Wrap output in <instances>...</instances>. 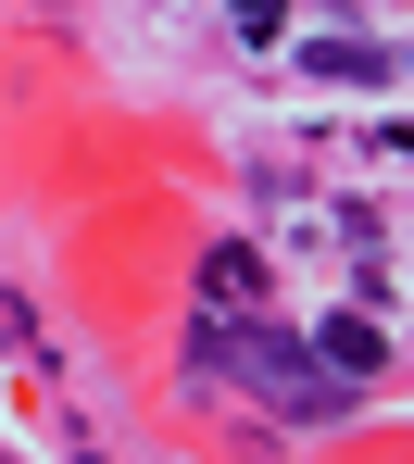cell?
Masks as SVG:
<instances>
[{
	"label": "cell",
	"instance_id": "obj_1",
	"mask_svg": "<svg viewBox=\"0 0 414 464\" xmlns=\"http://www.w3.org/2000/svg\"><path fill=\"white\" fill-rule=\"evenodd\" d=\"M239 377H251V389H289V414H351V401H364L339 364H302L276 326H264V339H239Z\"/></svg>",
	"mask_w": 414,
	"mask_h": 464
},
{
	"label": "cell",
	"instance_id": "obj_2",
	"mask_svg": "<svg viewBox=\"0 0 414 464\" xmlns=\"http://www.w3.org/2000/svg\"><path fill=\"white\" fill-rule=\"evenodd\" d=\"M327 364H339V377H377V326L339 314V326H327Z\"/></svg>",
	"mask_w": 414,
	"mask_h": 464
},
{
	"label": "cell",
	"instance_id": "obj_3",
	"mask_svg": "<svg viewBox=\"0 0 414 464\" xmlns=\"http://www.w3.org/2000/svg\"><path fill=\"white\" fill-rule=\"evenodd\" d=\"M201 289H214V302L239 314V302H251V251H214V264H201Z\"/></svg>",
	"mask_w": 414,
	"mask_h": 464
},
{
	"label": "cell",
	"instance_id": "obj_4",
	"mask_svg": "<svg viewBox=\"0 0 414 464\" xmlns=\"http://www.w3.org/2000/svg\"><path fill=\"white\" fill-rule=\"evenodd\" d=\"M289 25V0H239V38H276Z\"/></svg>",
	"mask_w": 414,
	"mask_h": 464
}]
</instances>
